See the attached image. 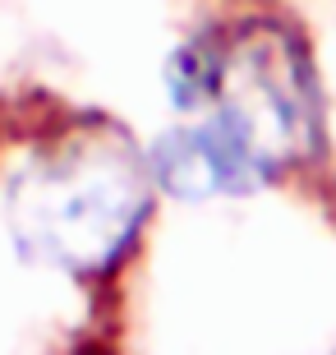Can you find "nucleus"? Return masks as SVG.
I'll return each mask as SVG.
<instances>
[{
  "label": "nucleus",
  "mask_w": 336,
  "mask_h": 355,
  "mask_svg": "<svg viewBox=\"0 0 336 355\" xmlns=\"http://www.w3.org/2000/svg\"><path fill=\"white\" fill-rule=\"evenodd\" d=\"M148 157L120 134H78L14 175L10 236L24 259L97 277L116 268L152 212Z\"/></svg>",
  "instance_id": "1"
},
{
  "label": "nucleus",
  "mask_w": 336,
  "mask_h": 355,
  "mask_svg": "<svg viewBox=\"0 0 336 355\" xmlns=\"http://www.w3.org/2000/svg\"><path fill=\"white\" fill-rule=\"evenodd\" d=\"M207 116L245 148L267 180L313 162L323 144V92L295 28L276 19L231 28Z\"/></svg>",
  "instance_id": "2"
},
{
  "label": "nucleus",
  "mask_w": 336,
  "mask_h": 355,
  "mask_svg": "<svg viewBox=\"0 0 336 355\" xmlns=\"http://www.w3.org/2000/svg\"><path fill=\"white\" fill-rule=\"evenodd\" d=\"M148 171H152L157 189H166L170 198H184V203H198L212 194H249V189L267 184L254 157L212 116L161 134L148 148Z\"/></svg>",
  "instance_id": "3"
},
{
  "label": "nucleus",
  "mask_w": 336,
  "mask_h": 355,
  "mask_svg": "<svg viewBox=\"0 0 336 355\" xmlns=\"http://www.w3.org/2000/svg\"><path fill=\"white\" fill-rule=\"evenodd\" d=\"M221 55H226V33L212 28V33H198L170 55L166 65V88L170 102L180 111H207L212 97H217L221 83Z\"/></svg>",
  "instance_id": "4"
}]
</instances>
